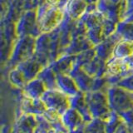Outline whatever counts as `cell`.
<instances>
[{"mask_svg": "<svg viewBox=\"0 0 133 133\" xmlns=\"http://www.w3.org/2000/svg\"><path fill=\"white\" fill-rule=\"evenodd\" d=\"M73 61L74 55L63 53L50 62L48 65L57 74H68L72 68Z\"/></svg>", "mask_w": 133, "mask_h": 133, "instance_id": "cell-16", "label": "cell"}, {"mask_svg": "<svg viewBox=\"0 0 133 133\" xmlns=\"http://www.w3.org/2000/svg\"><path fill=\"white\" fill-rule=\"evenodd\" d=\"M41 98L48 108L59 112L61 115L70 107V97L58 88L47 89Z\"/></svg>", "mask_w": 133, "mask_h": 133, "instance_id": "cell-5", "label": "cell"}, {"mask_svg": "<svg viewBox=\"0 0 133 133\" xmlns=\"http://www.w3.org/2000/svg\"><path fill=\"white\" fill-rule=\"evenodd\" d=\"M133 53V41L121 39L115 45L112 56L116 58L124 59Z\"/></svg>", "mask_w": 133, "mask_h": 133, "instance_id": "cell-20", "label": "cell"}, {"mask_svg": "<svg viewBox=\"0 0 133 133\" xmlns=\"http://www.w3.org/2000/svg\"><path fill=\"white\" fill-rule=\"evenodd\" d=\"M116 85H118L131 92H133V72L122 78Z\"/></svg>", "mask_w": 133, "mask_h": 133, "instance_id": "cell-26", "label": "cell"}, {"mask_svg": "<svg viewBox=\"0 0 133 133\" xmlns=\"http://www.w3.org/2000/svg\"><path fill=\"white\" fill-rule=\"evenodd\" d=\"M8 80L14 87L22 90L24 88L28 82L27 78L25 77L24 74L22 72V71L17 66H15V68L12 69L8 73Z\"/></svg>", "mask_w": 133, "mask_h": 133, "instance_id": "cell-22", "label": "cell"}, {"mask_svg": "<svg viewBox=\"0 0 133 133\" xmlns=\"http://www.w3.org/2000/svg\"><path fill=\"white\" fill-rule=\"evenodd\" d=\"M116 32L122 39L133 41V22L120 21L117 23Z\"/></svg>", "mask_w": 133, "mask_h": 133, "instance_id": "cell-23", "label": "cell"}, {"mask_svg": "<svg viewBox=\"0 0 133 133\" xmlns=\"http://www.w3.org/2000/svg\"><path fill=\"white\" fill-rule=\"evenodd\" d=\"M82 68L95 78L105 77L107 73V61L96 55L92 59L87 62Z\"/></svg>", "mask_w": 133, "mask_h": 133, "instance_id": "cell-17", "label": "cell"}, {"mask_svg": "<svg viewBox=\"0 0 133 133\" xmlns=\"http://www.w3.org/2000/svg\"><path fill=\"white\" fill-rule=\"evenodd\" d=\"M69 1H70V0H58L56 6L58 7L59 8H61V9L64 10L65 7L66 6V4L68 3Z\"/></svg>", "mask_w": 133, "mask_h": 133, "instance_id": "cell-29", "label": "cell"}, {"mask_svg": "<svg viewBox=\"0 0 133 133\" xmlns=\"http://www.w3.org/2000/svg\"><path fill=\"white\" fill-rule=\"evenodd\" d=\"M126 5V0H98L97 9L107 18L120 22Z\"/></svg>", "mask_w": 133, "mask_h": 133, "instance_id": "cell-7", "label": "cell"}, {"mask_svg": "<svg viewBox=\"0 0 133 133\" xmlns=\"http://www.w3.org/2000/svg\"><path fill=\"white\" fill-rule=\"evenodd\" d=\"M122 38L116 32L112 33L111 35L108 36L99 44L94 46L96 55L101 57L103 60L107 61L112 56L115 45Z\"/></svg>", "mask_w": 133, "mask_h": 133, "instance_id": "cell-10", "label": "cell"}, {"mask_svg": "<svg viewBox=\"0 0 133 133\" xmlns=\"http://www.w3.org/2000/svg\"><path fill=\"white\" fill-rule=\"evenodd\" d=\"M36 37L32 35L18 37L12 48L10 62L17 66L21 62L27 60L34 55Z\"/></svg>", "mask_w": 133, "mask_h": 133, "instance_id": "cell-4", "label": "cell"}, {"mask_svg": "<svg viewBox=\"0 0 133 133\" xmlns=\"http://www.w3.org/2000/svg\"><path fill=\"white\" fill-rule=\"evenodd\" d=\"M47 89L43 82L38 77H35L28 82L23 91L24 97L35 99L41 98Z\"/></svg>", "mask_w": 133, "mask_h": 133, "instance_id": "cell-19", "label": "cell"}, {"mask_svg": "<svg viewBox=\"0 0 133 133\" xmlns=\"http://www.w3.org/2000/svg\"><path fill=\"white\" fill-rule=\"evenodd\" d=\"M85 97L92 117L106 121L111 112L106 91H90L85 92Z\"/></svg>", "mask_w": 133, "mask_h": 133, "instance_id": "cell-3", "label": "cell"}, {"mask_svg": "<svg viewBox=\"0 0 133 133\" xmlns=\"http://www.w3.org/2000/svg\"><path fill=\"white\" fill-rule=\"evenodd\" d=\"M17 66L22 71L27 80L30 81L37 77L40 71L45 66H43V64L33 55L30 58H28L27 60L21 62L20 63L17 65Z\"/></svg>", "mask_w": 133, "mask_h": 133, "instance_id": "cell-12", "label": "cell"}, {"mask_svg": "<svg viewBox=\"0 0 133 133\" xmlns=\"http://www.w3.org/2000/svg\"><path fill=\"white\" fill-rule=\"evenodd\" d=\"M16 33L18 37L32 35L35 37L41 34L37 20V10H28L21 16L16 25Z\"/></svg>", "mask_w": 133, "mask_h": 133, "instance_id": "cell-6", "label": "cell"}, {"mask_svg": "<svg viewBox=\"0 0 133 133\" xmlns=\"http://www.w3.org/2000/svg\"><path fill=\"white\" fill-rule=\"evenodd\" d=\"M85 1L88 4H91V3H97L98 0H85Z\"/></svg>", "mask_w": 133, "mask_h": 133, "instance_id": "cell-30", "label": "cell"}, {"mask_svg": "<svg viewBox=\"0 0 133 133\" xmlns=\"http://www.w3.org/2000/svg\"><path fill=\"white\" fill-rule=\"evenodd\" d=\"M70 107L76 109L82 116L83 120L86 123L89 122L93 119L91 114L88 105H87L85 92L80 91L77 94L70 97Z\"/></svg>", "mask_w": 133, "mask_h": 133, "instance_id": "cell-13", "label": "cell"}, {"mask_svg": "<svg viewBox=\"0 0 133 133\" xmlns=\"http://www.w3.org/2000/svg\"><path fill=\"white\" fill-rule=\"evenodd\" d=\"M37 125L36 127L35 132H48V131H54L52 127L47 118L43 115H37Z\"/></svg>", "mask_w": 133, "mask_h": 133, "instance_id": "cell-25", "label": "cell"}, {"mask_svg": "<svg viewBox=\"0 0 133 133\" xmlns=\"http://www.w3.org/2000/svg\"><path fill=\"white\" fill-rule=\"evenodd\" d=\"M57 88L68 97L77 94L80 89L72 77L69 74H57Z\"/></svg>", "mask_w": 133, "mask_h": 133, "instance_id": "cell-15", "label": "cell"}, {"mask_svg": "<svg viewBox=\"0 0 133 133\" xmlns=\"http://www.w3.org/2000/svg\"><path fill=\"white\" fill-rule=\"evenodd\" d=\"M84 131H106V122L101 118H93L85 125Z\"/></svg>", "mask_w": 133, "mask_h": 133, "instance_id": "cell-24", "label": "cell"}, {"mask_svg": "<svg viewBox=\"0 0 133 133\" xmlns=\"http://www.w3.org/2000/svg\"><path fill=\"white\" fill-rule=\"evenodd\" d=\"M108 102L111 111L117 113L133 107L132 92L118 85H111L106 90Z\"/></svg>", "mask_w": 133, "mask_h": 133, "instance_id": "cell-2", "label": "cell"}, {"mask_svg": "<svg viewBox=\"0 0 133 133\" xmlns=\"http://www.w3.org/2000/svg\"><path fill=\"white\" fill-rule=\"evenodd\" d=\"M119 115L121 116L122 119L124 121V122L126 123L129 127L133 128V107L125 111L120 112Z\"/></svg>", "mask_w": 133, "mask_h": 133, "instance_id": "cell-27", "label": "cell"}, {"mask_svg": "<svg viewBox=\"0 0 133 133\" xmlns=\"http://www.w3.org/2000/svg\"><path fill=\"white\" fill-rule=\"evenodd\" d=\"M124 61L127 63V65L129 66V68H131V69L133 70V53L129 57L124 58Z\"/></svg>", "mask_w": 133, "mask_h": 133, "instance_id": "cell-28", "label": "cell"}, {"mask_svg": "<svg viewBox=\"0 0 133 133\" xmlns=\"http://www.w3.org/2000/svg\"><path fill=\"white\" fill-rule=\"evenodd\" d=\"M68 74L73 77L80 91H83V92L92 91L95 77L89 75L82 66L73 65L72 70L70 71Z\"/></svg>", "mask_w": 133, "mask_h": 133, "instance_id": "cell-9", "label": "cell"}, {"mask_svg": "<svg viewBox=\"0 0 133 133\" xmlns=\"http://www.w3.org/2000/svg\"><path fill=\"white\" fill-rule=\"evenodd\" d=\"M65 17L64 10L48 3L37 8V20L40 30L43 32H50L56 29Z\"/></svg>", "mask_w": 133, "mask_h": 133, "instance_id": "cell-1", "label": "cell"}, {"mask_svg": "<svg viewBox=\"0 0 133 133\" xmlns=\"http://www.w3.org/2000/svg\"><path fill=\"white\" fill-rule=\"evenodd\" d=\"M37 77H38L43 82L48 89L57 88V73L54 72L49 65H47L44 68H43V69L40 71V72L38 73Z\"/></svg>", "mask_w": 133, "mask_h": 133, "instance_id": "cell-21", "label": "cell"}, {"mask_svg": "<svg viewBox=\"0 0 133 133\" xmlns=\"http://www.w3.org/2000/svg\"><path fill=\"white\" fill-rule=\"evenodd\" d=\"M37 125V116L20 111L14 123L15 132H35Z\"/></svg>", "mask_w": 133, "mask_h": 133, "instance_id": "cell-11", "label": "cell"}, {"mask_svg": "<svg viewBox=\"0 0 133 133\" xmlns=\"http://www.w3.org/2000/svg\"><path fill=\"white\" fill-rule=\"evenodd\" d=\"M88 3L85 0H70L64 8L65 15L72 20L80 19L87 12Z\"/></svg>", "mask_w": 133, "mask_h": 133, "instance_id": "cell-18", "label": "cell"}, {"mask_svg": "<svg viewBox=\"0 0 133 133\" xmlns=\"http://www.w3.org/2000/svg\"><path fill=\"white\" fill-rule=\"evenodd\" d=\"M62 121L68 131H84L87 124L81 114L71 107L62 114Z\"/></svg>", "mask_w": 133, "mask_h": 133, "instance_id": "cell-8", "label": "cell"}, {"mask_svg": "<svg viewBox=\"0 0 133 133\" xmlns=\"http://www.w3.org/2000/svg\"><path fill=\"white\" fill-rule=\"evenodd\" d=\"M48 109L42 98H29L24 97L20 105V111L32 115H43Z\"/></svg>", "mask_w": 133, "mask_h": 133, "instance_id": "cell-14", "label": "cell"}]
</instances>
